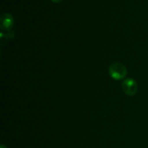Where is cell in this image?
I'll return each mask as SVG.
<instances>
[{"label":"cell","instance_id":"6da1fadb","mask_svg":"<svg viewBox=\"0 0 148 148\" xmlns=\"http://www.w3.org/2000/svg\"><path fill=\"white\" fill-rule=\"evenodd\" d=\"M108 74L114 79L120 80L127 76V69L123 64L120 62H114L109 66Z\"/></svg>","mask_w":148,"mask_h":148},{"label":"cell","instance_id":"7a4b0ae2","mask_svg":"<svg viewBox=\"0 0 148 148\" xmlns=\"http://www.w3.org/2000/svg\"><path fill=\"white\" fill-rule=\"evenodd\" d=\"M121 88L126 95L128 96H134L138 90V85L134 79L127 78L122 82Z\"/></svg>","mask_w":148,"mask_h":148},{"label":"cell","instance_id":"3957f363","mask_svg":"<svg viewBox=\"0 0 148 148\" xmlns=\"http://www.w3.org/2000/svg\"><path fill=\"white\" fill-rule=\"evenodd\" d=\"M14 25V19L10 13H3L0 17V28L10 31Z\"/></svg>","mask_w":148,"mask_h":148},{"label":"cell","instance_id":"277c9868","mask_svg":"<svg viewBox=\"0 0 148 148\" xmlns=\"http://www.w3.org/2000/svg\"><path fill=\"white\" fill-rule=\"evenodd\" d=\"M51 1L53 3H59V2H61L62 0H51Z\"/></svg>","mask_w":148,"mask_h":148},{"label":"cell","instance_id":"5b68a950","mask_svg":"<svg viewBox=\"0 0 148 148\" xmlns=\"http://www.w3.org/2000/svg\"><path fill=\"white\" fill-rule=\"evenodd\" d=\"M0 148H7V146H5V145H4L1 144V147H0Z\"/></svg>","mask_w":148,"mask_h":148},{"label":"cell","instance_id":"8992f818","mask_svg":"<svg viewBox=\"0 0 148 148\" xmlns=\"http://www.w3.org/2000/svg\"><path fill=\"white\" fill-rule=\"evenodd\" d=\"M147 53H148V52H147Z\"/></svg>","mask_w":148,"mask_h":148}]
</instances>
